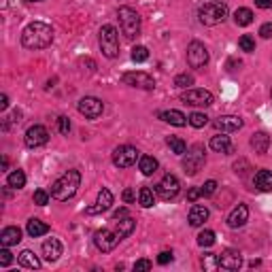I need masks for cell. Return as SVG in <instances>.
<instances>
[{"label":"cell","mask_w":272,"mask_h":272,"mask_svg":"<svg viewBox=\"0 0 272 272\" xmlns=\"http://www.w3.org/2000/svg\"><path fill=\"white\" fill-rule=\"evenodd\" d=\"M53 43V28L45 21H32L21 32V45L26 49H47Z\"/></svg>","instance_id":"1"},{"label":"cell","mask_w":272,"mask_h":272,"mask_svg":"<svg viewBox=\"0 0 272 272\" xmlns=\"http://www.w3.org/2000/svg\"><path fill=\"white\" fill-rule=\"evenodd\" d=\"M79 185H81V172L79 170H66L60 179L53 181L51 185V198H56L60 202L64 200H70L74 193H77L79 189Z\"/></svg>","instance_id":"2"},{"label":"cell","mask_w":272,"mask_h":272,"mask_svg":"<svg viewBox=\"0 0 272 272\" xmlns=\"http://www.w3.org/2000/svg\"><path fill=\"white\" fill-rule=\"evenodd\" d=\"M227 5L221 3V0H209L198 9V19L202 26H217V24H223L225 17H227Z\"/></svg>","instance_id":"3"},{"label":"cell","mask_w":272,"mask_h":272,"mask_svg":"<svg viewBox=\"0 0 272 272\" xmlns=\"http://www.w3.org/2000/svg\"><path fill=\"white\" fill-rule=\"evenodd\" d=\"M117 19H119V28H122V34L126 38H136L140 34V15L134 9L122 7L117 11Z\"/></svg>","instance_id":"4"},{"label":"cell","mask_w":272,"mask_h":272,"mask_svg":"<svg viewBox=\"0 0 272 272\" xmlns=\"http://www.w3.org/2000/svg\"><path fill=\"white\" fill-rule=\"evenodd\" d=\"M98 41H100V51L104 58H117L119 56V34H117V28L106 24L100 28V36H98Z\"/></svg>","instance_id":"5"},{"label":"cell","mask_w":272,"mask_h":272,"mask_svg":"<svg viewBox=\"0 0 272 272\" xmlns=\"http://www.w3.org/2000/svg\"><path fill=\"white\" fill-rule=\"evenodd\" d=\"M204 162H206V156H204V147L202 145H193L189 151H187V156L183 158V168H185V175H198V170L204 166Z\"/></svg>","instance_id":"6"},{"label":"cell","mask_w":272,"mask_h":272,"mask_svg":"<svg viewBox=\"0 0 272 272\" xmlns=\"http://www.w3.org/2000/svg\"><path fill=\"white\" fill-rule=\"evenodd\" d=\"M138 160H140V153L132 145H122L113 151V164L117 168H130V166H134Z\"/></svg>","instance_id":"7"},{"label":"cell","mask_w":272,"mask_h":272,"mask_svg":"<svg viewBox=\"0 0 272 272\" xmlns=\"http://www.w3.org/2000/svg\"><path fill=\"white\" fill-rule=\"evenodd\" d=\"M187 64L196 70H200L209 64V49L200 41H191L187 45Z\"/></svg>","instance_id":"8"},{"label":"cell","mask_w":272,"mask_h":272,"mask_svg":"<svg viewBox=\"0 0 272 272\" xmlns=\"http://www.w3.org/2000/svg\"><path fill=\"white\" fill-rule=\"evenodd\" d=\"M179 191H181V183H179V179L175 175H170V172L162 177V181L156 185V193L166 202L172 200V198H177Z\"/></svg>","instance_id":"9"},{"label":"cell","mask_w":272,"mask_h":272,"mask_svg":"<svg viewBox=\"0 0 272 272\" xmlns=\"http://www.w3.org/2000/svg\"><path fill=\"white\" fill-rule=\"evenodd\" d=\"M122 81L130 88H136V90H145V92H151L156 90V79L151 77L147 72H140V70H134V72H124Z\"/></svg>","instance_id":"10"},{"label":"cell","mask_w":272,"mask_h":272,"mask_svg":"<svg viewBox=\"0 0 272 272\" xmlns=\"http://www.w3.org/2000/svg\"><path fill=\"white\" fill-rule=\"evenodd\" d=\"M119 241L122 238L117 236L115 230H106V227H102V230H98L94 234V245L98 251H102V253H108V251H113V249L119 245Z\"/></svg>","instance_id":"11"},{"label":"cell","mask_w":272,"mask_h":272,"mask_svg":"<svg viewBox=\"0 0 272 272\" xmlns=\"http://www.w3.org/2000/svg\"><path fill=\"white\" fill-rule=\"evenodd\" d=\"M77 108H79V113H81L85 119H98V117L104 113V104H102V100H98V98H94V96H85V98H81L79 104H77Z\"/></svg>","instance_id":"12"},{"label":"cell","mask_w":272,"mask_h":272,"mask_svg":"<svg viewBox=\"0 0 272 272\" xmlns=\"http://www.w3.org/2000/svg\"><path fill=\"white\" fill-rule=\"evenodd\" d=\"M24 140H26V147L36 149V147L47 145V140H49V132H47V128H45V126L34 124V126H30V128L26 130Z\"/></svg>","instance_id":"13"},{"label":"cell","mask_w":272,"mask_h":272,"mask_svg":"<svg viewBox=\"0 0 272 272\" xmlns=\"http://www.w3.org/2000/svg\"><path fill=\"white\" fill-rule=\"evenodd\" d=\"M181 100L189 106H211L213 94L209 90H187L181 94Z\"/></svg>","instance_id":"14"},{"label":"cell","mask_w":272,"mask_h":272,"mask_svg":"<svg viewBox=\"0 0 272 272\" xmlns=\"http://www.w3.org/2000/svg\"><path fill=\"white\" fill-rule=\"evenodd\" d=\"M245 126V122L238 115H221L217 117L213 122V128L217 130V132H236V130H241Z\"/></svg>","instance_id":"15"},{"label":"cell","mask_w":272,"mask_h":272,"mask_svg":"<svg viewBox=\"0 0 272 272\" xmlns=\"http://www.w3.org/2000/svg\"><path fill=\"white\" fill-rule=\"evenodd\" d=\"M217 257H219V268L223 270H238L243 266V255L238 249H225Z\"/></svg>","instance_id":"16"},{"label":"cell","mask_w":272,"mask_h":272,"mask_svg":"<svg viewBox=\"0 0 272 272\" xmlns=\"http://www.w3.org/2000/svg\"><path fill=\"white\" fill-rule=\"evenodd\" d=\"M113 193H111V189H106V187H102L100 191H98V200H96V204L94 206H88L85 209V213L88 215H98V213H104V211H108L113 206Z\"/></svg>","instance_id":"17"},{"label":"cell","mask_w":272,"mask_h":272,"mask_svg":"<svg viewBox=\"0 0 272 272\" xmlns=\"http://www.w3.org/2000/svg\"><path fill=\"white\" fill-rule=\"evenodd\" d=\"M249 219V206L247 204H238L236 209L227 215V227H232V230H238V227H243Z\"/></svg>","instance_id":"18"},{"label":"cell","mask_w":272,"mask_h":272,"mask_svg":"<svg viewBox=\"0 0 272 272\" xmlns=\"http://www.w3.org/2000/svg\"><path fill=\"white\" fill-rule=\"evenodd\" d=\"M43 257L47 259V262H58L60 259V255H62V251H64V247H62V243L58 241V238H47L45 243H43Z\"/></svg>","instance_id":"19"},{"label":"cell","mask_w":272,"mask_h":272,"mask_svg":"<svg viewBox=\"0 0 272 272\" xmlns=\"http://www.w3.org/2000/svg\"><path fill=\"white\" fill-rule=\"evenodd\" d=\"M21 243V230L17 225H9L0 232V245L3 247H15Z\"/></svg>","instance_id":"20"},{"label":"cell","mask_w":272,"mask_h":272,"mask_svg":"<svg viewBox=\"0 0 272 272\" xmlns=\"http://www.w3.org/2000/svg\"><path fill=\"white\" fill-rule=\"evenodd\" d=\"M209 209H206L204 204H193L191 206V211H189V217H187V221L191 227H200L206 219H209Z\"/></svg>","instance_id":"21"},{"label":"cell","mask_w":272,"mask_h":272,"mask_svg":"<svg viewBox=\"0 0 272 272\" xmlns=\"http://www.w3.org/2000/svg\"><path fill=\"white\" fill-rule=\"evenodd\" d=\"M209 145H211L213 151H217V153H232V151H234L232 140H230V136H225V132L215 134V136L211 138Z\"/></svg>","instance_id":"22"},{"label":"cell","mask_w":272,"mask_h":272,"mask_svg":"<svg viewBox=\"0 0 272 272\" xmlns=\"http://www.w3.org/2000/svg\"><path fill=\"white\" fill-rule=\"evenodd\" d=\"M113 223H115V232H117V236L122 238V241H124V238H128L130 234L136 230V221L130 215L128 217H122V219H115Z\"/></svg>","instance_id":"23"},{"label":"cell","mask_w":272,"mask_h":272,"mask_svg":"<svg viewBox=\"0 0 272 272\" xmlns=\"http://www.w3.org/2000/svg\"><path fill=\"white\" fill-rule=\"evenodd\" d=\"M160 119L162 122H166V124H170V126H177V128H183V126L189 124V119L185 117L181 111H175V108H170V111H162Z\"/></svg>","instance_id":"24"},{"label":"cell","mask_w":272,"mask_h":272,"mask_svg":"<svg viewBox=\"0 0 272 272\" xmlns=\"http://www.w3.org/2000/svg\"><path fill=\"white\" fill-rule=\"evenodd\" d=\"M253 185L259 191H272V172L266 170V168L257 170L255 177H253Z\"/></svg>","instance_id":"25"},{"label":"cell","mask_w":272,"mask_h":272,"mask_svg":"<svg viewBox=\"0 0 272 272\" xmlns=\"http://www.w3.org/2000/svg\"><path fill=\"white\" fill-rule=\"evenodd\" d=\"M251 147H253L255 153L264 156L266 151H268V147H270V136H268L266 132H255V134L251 136Z\"/></svg>","instance_id":"26"},{"label":"cell","mask_w":272,"mask_h":272,"mask_svg":"<svg viewBox=\"0 0 272 272\" xmlns=\"http://www.w3.org/2000/svg\"><path fill=\"white\" fill-rule=\"evenodd\" d=\"M17 264L21 266V268H30V270H38L41 268V259L32 253V251H21L19 255H17Z\"/></svg>","instance_id":"27"},{"label":"cell","mask_w":272,"mask_h":272,"mask_svg":"<svg viewBox=\"0 0 272 272\" xmlns=\"http://www.w3.org/2000/svg\"><path fill=\"white\" fill-rule=\"evenodd\" d=\"M158 160L153 158V156H140V160H138V170L143 172L145 177H151L153 172L158 170Z\"/></svg>","instance_id":"28"},{"label":"cell","mask_w":272,"mask_h":272,"mask_svg":"<svg viewBox=\"0 0 272 272\" xmlns=\"http://www.w3.org/2000/svg\"><path fill=\"white\" fill-rule=\"evenodd\" d=\"M26 232L32 236V238H38V236H45L49 232V225L41 219H30L28 225H26Z\"/></svg>","instance_id":"29"},{"label":"cell","mask_w":272,"mask_h":272,"mask_svg":"<svg viewBox=\"0 0 272 272\" xmlns=\"http://www.w3.org/2000/svg\"><path fill=\"white\" fill-rule=\"evenodd\" d=\"M7 187L11 189H21V187H26V172L24 170H13L11 175L7 177Z\"/></svg>","instance_id":"30"},{"label":"cell","mask_w":272,"mask_h":272,"mask_svg":"<svg viewBox=\"0 0 272 272\" xmlns=\"http://www.w3.org/2000/svg\"><path fill=\"white\" fill-rule=\"evenodd\" d=\"M234 21L236 26H251L253 24V11L247 9V7H241L234 11Z\"/></svg>","instance_id":"31"},{"label":"cell","mask_w":272,"mask_h":272,"mask_svg":"<svg viewBox=\"0 0 272 272\" xmlns=\"http://www.w3.org/2000/svg\"><path fill=\"white\" fill-rule=\"evenodd\" d=\"M156 191L153 189H149V187H140V191H138V202H140V206L143 209H151V206L156 204Z\"/></svg>","instance_id":"32"},{"label":"cell","mask_w":272,"mask_h":272,"mask_svg":"<svg viewBox=\"0 0 272 272\" xmlns=\"http://www.w3.org/2000/svg\"><path fill=\"white\" fill-rule=\"evenodd\" d=\"M166 145L172 149V153H177V156H185V153H187V143H185L183 138H179V136H168L166 138Z\"/></svg>","instance_id":"33"},{"label":"cell","mask_w":272,"mask_h":272,"mask_svg":"<svg viewBox=\"0 0 272 272\" xmlns=\"http://www.w3.org/2000/svg\"><path fill=\"white\" fill-rule=\"evenodd\" d=\"M147 60H149V49H147L145 45H136V47L132 49V62L143 64V62H147Z\"/></svg>","instance_id":"34"},{"label":"cell","mask_w":272,"mask_h":272,"mask_svg":"<svg viewBox=\"0 0 272 272\" xmlns=\"http://www.w3.org/2000/svg\"><path fill=\"white\" fill-rule=\"evenodd\" d=\"M238 47H241V51H245V53H253L255 51V38L249 36V34H243L241 38H238Z\"/></svg>","instance_id":"35"},{"label":"cell","mask_w":272,"mask_h":272,"mask_svg":"<svg viewBox=\"0 0 272 272\" xmlns=\"http://www.w3.org/2000/svg\"><path fill=\"white\" fill-rule=\"evenodd\" d=\"M187 119H189V126H191V128H204L206 124H209V117H206L204 113H200V111L191 113Z\"/></svg>","instance_id":"36"},{"label":"cell","mask_w":272,"mask_h":272,"mask_svg":"<svg viewBox=\"0 0 272 272\" xmlns=\"http://www.w3.org/2000/svg\"><path fill=\"white\" fill-rule=\"evenodd\" d=\"M202 268H204V270H215V268H219V257H217L215 253H204V255H202Z\"/></svg>","instance_id":"37"},{"label":"cell","mask_w":272,"mask_h":272,"mask_svg":"<svg viewBox=\"0 0 272 272\" xmlns=\"http://www.w3.org/2000/svg\"><path fill=\"white\" fill-rule=\"evenodd\" d=\"M198 245L200 247H213L215 245V232L213 230H202L198 234Z\"/></svg>","instance_id":"38"},{"label":"cell","mask_w":272,"mask_h":272,"mask_svg":"<svg viewBox=\"0 0 272 272\" xmlns=\"http://www.w3.org/2000/svg\"><path fill=\"white\" fill-rule=\"evenodd\" d=\"M175 85H177V88H181V90H185V88H189V85H193V77H191V74H187V72H181V74H177V77H175Z\"/></svg>","instance_id":"39"},{"label":"cell","mask_w":272,"mask_h":272,"mask_svg":"<svg viewBox=\"0 0 272 272\" xmlns=\"http://www.w3.org/2000/svg\"><path fill=\"white\" fill-rule=\"evenodd\" d=\"M49 191L47 189H36L34 191V196H32V200H34V204H38V206H47L49 204Z\"/></svg>","instance_id":"40"},{"label":"cell","mask_w":272,"mask_h":272,"mask_svg":"<svg viewBox=\"0 0 272 272\" xmlns=\"http://www.w3.org/2000/svg\"><path fill=\"white\" fill-rule=\"evenodd\" d=\"M13 262V253L9 251V247H3L0 249V266H9Z\"/></svg>","instance_id":"41"},{"label":"cell","mask_w":272,"mask_h":272,"mask_svg":"<svg viewBox=\"0 0 272 272\" xmlns=\"http://www.w3.org/2000/svg\"><path fill=\"white\" fill-rule=\"evenodd\" d=\"M70 119L68 117H60L58 119V130H60V134H64V136H66L68 132H70Z\"/></svg>","instance_id":"42"},{"label":"cell","mask_w":272,"mask_h":272,"mask_svg":"<svg viewBox=\"0 0 272 272\" xmlns=\"http://www.w3.org/2000/svg\"><path fill=\"white\" fill-rule=\"evenodd\" d=\"M200 189H202V196H206V198H209V196H213V193L217 191V181H213V179L206 181Z\"/></svg>","instance_id":"43"},{"label":"cell","mask_w":272,"mask_h":272,"mask_svg":"<svg viewBox=\"0 0 272 272\" xmlns=\"http://www.w3.org/2000/svg\"><path fill=\"white\" fill-rule=\"evenodd\" d=\"M151 268H153V264H151L149 259H138V262L134 264V270L136 272H145V270H151Z\"/></svg>","instance_id":"44"},{"label":"cell","mask_w":272,"mask_h":272,"mask_svg":"<svg viewBox=\"0 0 272 272\" xmlns=\"http://www.w3.org/2000/svg\"><path fill=\"white\" fill-rule=\"evenodd\" d=\"M122 198H124V202L126 204H132V202H136V193H134V189H124V193H122Z\"/></svg>","instance_id":"45"},{"label":"cell","mask_w":272,"mask_h":272,"mask_svg":"<svg viewBox=\"0 0 272 272\" xmlns=\"http://www.w3.org/2000/svg\"><path fill=\"white\" fill-rule=\"evenodd\" d=\"M170 262H172V251H162V253L158 255V264L166 266V264H170Z\"/></svg>","instance_id":"46"},{"label":"cell","mask_w":272,"mask_h":272,"mask_svg":"<svg viewBox=\"0 0 272 272\" xmlns=\"http://www.w3.org/2000/svg\"><path fill=\"white\" fill-rule=\"evenodd\" d=\"M259 36H262V38H272V24H270V21L259 28Z\"/></svg>","instance_id":"47"},{"label":"cell","mask_w":272,"mask_h":272,"mask_svg":"<svg viewBox=\"0 0 272 272\" xmlns=\"http://www.w3.org/2000/svg\"><path fill=\"white\" fill-rule=\"evenodd\" d=\"M200 196H202V189H200V187H191V189L187 191V200H189V202H196V200L200 198Z\"/></svg>","instance_id":"48"},{"label":"cell","mask_w":272,"mask_h":272,"mask_svg":"<svg viewBox=\"0 0 272 272\" xmlns=\"http://www.w3.org/2000/svg\"><path fill=\"white\" fill-rule=\"evenodd\" d=\"M122 217H128V209H126V206H122V209H117V211L113 213V221H115V219H122Z\"/></svg>","instance_id":"49"},{"label":"cell","mask_w":272,"mask_h":272,"mask_svg":"<svg viewBox=\"0 0 272 272\" xmlns=\"http://www.w3.org/2000/svg\"><path fill=\"white\" fill-rule=\"evenodd\" d=\"M255 7H259V9H272V0H255Z\"/></svg>","instance_id":"50"},{"label":"cell","mask_w":272,"mask_h":272,"mask_svg":"<svg viewBox=\"0 0 272 272\" xmlns=\"http://www.w3.org/2000/svg\"><path fill=\"white\" fill-rule=\"evenodd\" d=\"M7 106H9V96L3 94V96H0V111H5Z\"/></svg>","instance_id":"51"},{"label":"cell","mask_w":272,"mask_h":272,"mask_svg":"<svg viewBox=\"0 0 272 272\" xmlns=\"http://www.w3.org/2000/svg\"><path fill=\"white\" fill-rule=\"evenodd\" d=\"M227 68H230V70L241 68V60H230V62H227Z\"/></svg>","instance_id":"52"},{"label":"cell","mask_w":272,"mask_h":272,"mask_svg":"<svg viewBox=\"0 0 272 272\" xmlns=\"http://www.w3.org/2000/svg\"><path fill=\"white\" fill-rule=\"evenodd\" d=\"M7 5H9V3H7V0H3V3H0V7H3V9H7Z\"/></svg>","instance_id":"53"},{"label":"cell","mask_w":272,"mask_h":272,"mask_svg":"<svg viewBox=\"0 0 272 272\" xmlns=\"http://www.w3.org/2000/svg\"><path fill=\"white\" fill-rule=\"evenodd\" d=\"M28 3H43V0H28Z\"/></svg>","instance_id":"54"},{"label":"cell","mask_w":272,"mask_h":272,"mask_svg":"<svg viewBox=\"0 0 272 272\" xmlns=\"http://www.w3.org/2000/svg\"><path fill=\"white\" fill-rule=\"evenodd\" d=\"M270 98H272V90H270Z\"/></svg>","instance_id":"55"}]
</instances>
